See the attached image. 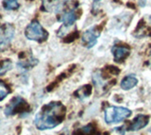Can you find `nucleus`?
Segmentation results:
<instances>
[{
  "label": "nucleus",
  "instance_id": "obj_1",
  "mask_svg": "<svg viewBox=\"0 0 151 135\" xmlns=\"http://www.w3.org/2000/svg\"><path fill=\"white\" fill-rule=\"evenodd\" d=\"M65 113L66 109L63 103L58 101L50 102L37 113L34 125L40 130L54 129L63 122Z\"/></svg>",
  "mask_w": 151,
  "mask_h": 135
},
{
  "label": "nucleus",
  "instance_id": "obj_2",
  "mask_svg": "<svg viewBox=\"0 0 151 135\" xmlns=\"http://www.w3.org/2000/svg\"><path fill=\"white\" fill-rule=\"evenodd\" d=\"M131 115V111L123 107L109 106L105 109V121L108 124L122 122Z\"/></svg>",
  "mask_w": 151,
  "mask_h": 135
},
{
  "label": "nucleus",
  "instance_id": "obj_3",
  "mask_svg": "<svg viewBox=\"0 0 151 135\" xmlns=\"http://www.w3.org/2000/svg\"><path fill=\"white\" fill-rule=\"evenodd\" d=\"M25 35L28 40L36 42H44L48 37L47 31L42 27L37 20H33L29 25L27 27L25 30Z\"/></svg>",
  "mask_w": 151,
  "mask_h": 135
},
{
  "label": "nucleus",
  "instance_id": "obj_4",
  "mask_svg": "<svg viewBox=\"0 0 151 135\" xmlns=\"http://www.w3.org/2000/svg\"><path fill=\"white\" fill-rule=\"evenodd\" d=\"M15 29L11 24H1L0 25V51L6 49L14 36Z\"/></svg>",
  "mask_w": 151,
  "mask_h": 135
},
{
  "label": "nucleus",
  "instance_id": "obj_5",
  "mask_svg": "<svg viewBox=\"0 0 151 135\" xmlns=\"http://www.w3.org/2000/svg\"><path fill=\"white\" fill-rule=\"evenodd\" d=\"M26 104H27L26 101L24 100L22 97H20V96L13 97V99L9 102V105H7L4 113L7 116L15 114V113H18V110L20 108H22L23 105H26Z\"/></svg>",
  "mask_w": 151,
  "mask_h": 135
},
{
  "label": "nucleus",
  "instance_id": "obj_6",
  "mask_svg": "<svg viewBox=\"0 0 151 135\" xmlns=\"http://www.w3.org/2000/svg\"><path fill=\"white\" fill-rule=\"evenodd\" d=\"M99 32L96 31L93 29H88L83 33L82 35V43L84 46H86L87 48H91L96 44L97 38L99 36Z\"/></svg>",
  "mask_w": 151,
  "mask_h": 135
},
{
  "label": "nucleus",
  "instance_id": "obj_7",
  "mask_svg": "<svg viewBox=\"0 0 151 135\" xmlns=\"http://www.w3.org/2000/svg\"><path fill=\"white\" fill-rule=\"evenodd\" d=\"M114 60L117 62H121L129 56L130 49L125 45H114L111 49Z\"/></svg>",
  "mask_w": 151,
  "mask_h": 135
},
{
  "label": "nucleus",
  "instance_id": "obj_8",
  "mask_svg": "<svg viewBox=\"0 0 151 135\" xmlns=\"http://www.w3.org/2000/svg\"><path fill=\"white\" fill-rule=\"evenodd\" d=\"M148 122H149V116L139 114L133 119L132 123L129 125V129L131 130V131H136V130L142 129H144L145 126H147Z\"/></svg>",
  "mask_w": 151,
  "mask_h": 135
},
{
  "label": "nucleus",
  "instance_id": "obj_9",
  "mask_svg": "<svg viewBox=\"0 0 151 135\" xmlns=\"http://www.w3.org/2000/svg\"><path fill=\"white\" fill-rule=\"evenodd\" d=\"M137 84H138V80L133 76H127L122 80L121 81V88L123 90L127 91L130 90L132 88H134Z\"/></svg>",
  "mask_w": 151,
  "mask_h": 135
},
{
  "label": "nucleus",
  "instance_id": "obj_10",
  "mask_svg": "<svg viewBox=\"0 0 151 135\" xmlns=\"http://www.w3.org/2000/svg\"><path fill=\"white\" fill-rule=\"evenodd\" d=\"M76 20H77V15L74 11H68L63 13V15L60 18V21L63 22L65 27H70L71 25H73Z\"/></svg>",
  "mask_w": 151,
  "mask_h": 135
},
{
  "label": "nucleus",
  "instance_id": "obj_11",
  "mask_svg": "<svg viewBox=\"0 0 151 135\" xmlns=\"http://www.w3.org/2000/svg\"><path fill=\"white\" fill-rule=\"evenodd\" d=\"M3 6L5 10L7 11H13L19 8L18 0H3Z\"/></svg>",
  "mask_w": 151,
  "mask_h": 135
},
{
  "label": "nucleus",
  "instance_id": "obj_12",
  "mask_svg": "<svg viewBox=\"0 0 151 135\" xmlns=\"http://www.w3.org/2000/svg\"><path fill=\"white\" fill-rule=\"evenodd\" d=\"M9 93H11L9 88L3 81H0V101L6 98L8 95H9Z\"/></svg>",
  "mask_w": 151,
  "mask_h": 135
},
{
  "label": "nucleus",
  "instance_id": "obj_13",
  "mask_svg": "<svg viewBox=\"0 0 151 135\" xmlns=\"http://www.w3.org/2000/svg\"><path fill=\"white\" fill-rule=\"evenodd\" d=\"M12 67V64L9 60H5V62H3V63L0 65V76L6 74L9 70H11Z\"/></svg>",
  "mask_w": 151,
  "mask_h": 135
},
{
  "label": "nucleus",
  "instance_id": "obj_14",
  "mask_svg": "<svg viewBox=\"0 0 151 135\" xmlns=\"http://www.w3.org/2000/svg\"><path fill=\"white\" fill-rule=\"evenodd\" d=\"M111 135H125V130L123 128H115L112 130Z\"/></svg>",
  "mask_w": 151,
  "mask_h": 135
},
{
  "label": "nucleus",
  "instance_id": "obj_15",
  "mask_svg": "<svg viewBox=\"0 0 151 135\" xmlns=\"http://www.w3.org/2000/svg\"><path fill=\"white\" fill-rule=\"evenodd\" d=\"M150 67H151V52H150Z\"/></svg>",
  "mask_w": 151,
  "mask_h": 135
},
{
  "label": "nucleus",
  "instance_id": "obj_16",
  "mask_svg": "<svg viewBox=\"0 0 151 135\" xmlns=\"http://www.w3.org/2000/svg\"><path fill=\"white\" fill-rule=\"evenodd\" d=\"M93 1H100V0H93Z\"/></svg>",
  "mask_w": 151,
  "mask_h": 135
}]
</instances>
